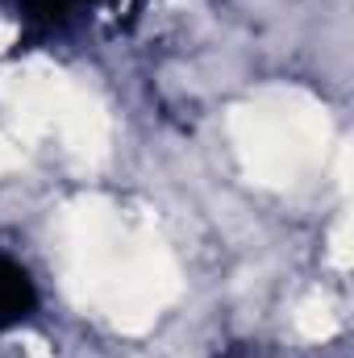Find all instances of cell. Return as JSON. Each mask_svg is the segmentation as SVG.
<instances>
[{
  "label": "cell",
  "mask_w": 354,
  "mask_h": 358,
  "mask_svg": "<svg viewBox=\"0 0 354 358\" xmlns=\"http://www.w3.org/2000/svg\"><path fill=\"white\" fill-rule=\"evenodd\" d=\"M300 329H304L309 338H325V334H334V317H330V304H309V308L300 313Z\"/></svg>",
  "instance_id": "1"
}]
</instances>
